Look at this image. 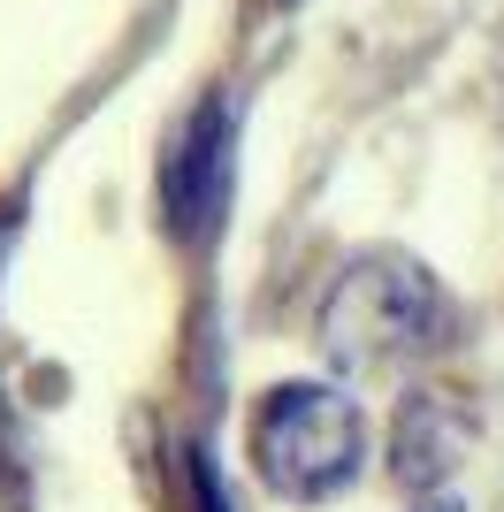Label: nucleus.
<instances>
[{
    "instance_id": "f257e3e1",
    "label": "nucleus",
    "mask_w": 504,
    "mask_h": 512,
    "mask_svg": "<svg viewBox=\"0 0 504 512\" xmlns=\"http://www.w3.org/2000/svg\"><path fill=\"white\" fill-rule=\"evenodd\" d=\"M252 459H260V482L275 497H314L344 490L359 474V413L344 390L329 383H283L268 390V406L252 421Z\"/></svg>"
},
{
    "instance_id": "f03ea898",
    "label": "nucleus",
    "mask_w": 504,
    "mask_h": 512,
    "mask_svg": "<svg viewBox=\"0 0 504 512\" xmlns=\"http://www.w3.org/2000/svg\"><path fill=\"white\" fill-rule=\"evenodd\" d=\"M428 314H436V291H428V276L413 260H359L321 306V337H329L336 360L375 367L405 344H420Z\"/></svg>"
},
{
    "instance_id": "20e7f679",
    "label": "nucleus",
    "mask_w": 504,
    "mask_h": 512,
    "mask_svg": "<svg viewBox=\"0 0 504 512\" xmlns=\"http://www.w3.org/2000/svg\"><path fill=\"white\" fill-rule=\"evenodd\" d=\"M428 512H459V505H428Z\"/></svg>"
},
{
    "instance_id": "7ed1b4c3",
    "label": "nucleus",
    "mask_w": 504,
    "mask_h": 512,
    "mask_svg": "<svg viewBox=\"0 0 504 512\" xmlns=\"http://www.w3.org/2000/svg\"><path fill=\"white\" fill-rule=\"evenodd\" d=\"M168 222H176V237H199L214 230V214H222V199H230V100H207L199 115L184 123V138H176V153H168Z\"/></svg>"
}]
</instances>
